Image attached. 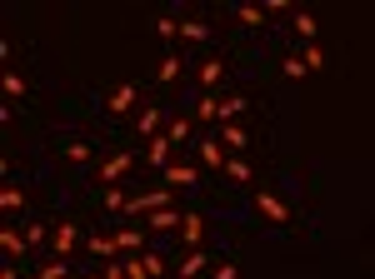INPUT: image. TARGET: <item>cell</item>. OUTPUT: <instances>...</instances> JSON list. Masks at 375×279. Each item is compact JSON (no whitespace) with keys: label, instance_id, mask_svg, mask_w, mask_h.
<instances>
[{"label":"cell","instance_id":"1","mask_svg":"<svg viewBox=\"0 0 375 279\" xmlns=\"http://www.w3.org/2000/svg\"><path fill=\"white\" fill-rule=\"evenodd\" d=\"M111 240H116V254H121V259L145 254V230H135V225H116V230H111Z\"/></svg>","mask_w":375,"mask_h":279},{"label":"cell","instance_id":"2","mask_svg":"<svg viewBox=\"0 0 375 279\" xmlns=\"http://www.w3.org/2000/svg\"><path fill=\"white\" fill-rule=\"evenodd\" d=\"M75 245H80V230L70 225V219H56V235H50V254H56V259H70V254H75Z\"/></svg>","mask_w":375,"mask_h":279},{"label":"cell","instance_id":"3","mask_svg":"<svg viewBox=\"0 0 375 279\" xmlns=\"http://www.w3.org/2000/svg\"><path fill=\"white\" fill-rule=\"evenodd\" d=\"M200 164H210V170H221V175H226L230 150L221 145V135H200Z\"/></svg>","mask_w":375,"mask_h":279},{"label":"cell","instance_id":"4","mask_svg":"<svg viewBox=\"0 0 375 279\" xmlns=\"http://www.w3.org/2000/svg\"><path fill=\"white\" fill-rule=\"evenodd\" d=\"M255 209L271 219V225H290V205H285V200H276L271 190H260V195H255Z\"/></svg>","mask_w":375,"mask_h":279},{"label":"cell","instance_id":"5","mask_svg":"<svg viewBox=\"0 0 375 279\" xmlns=\"http://www.w3.org/2000/svg\"><path fill=\"white\" fill-rule=\"evenodd\" d=\"M0 249H6V259H11V264H20V259H25V249H30V240H25L16 225H0Z\"/></svg>","mask_w":375,"mask_h":279},{"label":"cell","instance_id":"6","mask_svg":"<svg viewBox=\"0 0 375 279\" xmlns=\"http://www.w3.org/2000/svg\"><path fill=\"white\" fill-rule=\"evenodd\" d=\"M145 160L155 164V170H166V164H176V140H171V135H155V140L145 145Z\"/></svg>","mask_w":375,"mask_h":279},{"label":"cell","instance_id":"7","mask_svg":"<svg viewBox=\"0 0 375 279\" xmlns=\"http://www.w3.org/2000/svg\"><path fill=\"white\" fill-rule=\"evenodd\" d=\"M130 170H135V155H130V150H121V155H111V160L100 164V180L111 185V180H125Z\"/></svg>","mask_w":375,"mask_h":279},{"label":"cell","instance_id":"8","mask_svg":"<svg viewBox=\"0 0 375 279\" xmlns=\"http://www.w3.org/2000/svg\"><path fill=\"white\" fill-rule=\"evenodd\" d=\"M205 269H216V264H210V254H205V249H185V259L176 264V274H180V279H200Z\"/></svg>","mask_w":375,"mask_h":279},{"label":"cell","instance_id":"9","mask_svg":"<svg viewBox=\"0 0 375 279\" xmlns=\"http://www.w3.org/2000/svg\"><path fill=\"white\" fill-rule=\"evenodd\" d=\"M160 180H166L171 190H180V185H195L200 170H195V164H180V160H176V164H166V170H160Z\"/></svg>","mask_w":375,"mask_h":279},{"label":"cell","instance_id":"10","mask_svg":"<svg viewBox=\"0 0 375 279\" xmlns=\"http://www.w3.org/2000/svg\"><path fill=\"white\" fill-rule=\"evenodd\" d=\"M180 219H185V214L171 205V209H155V214L145 219V230H155V235H171V230H180Z\"/></svg>","mask_w":375,"mask_h":279},{"label":"cell","instance_id":"11","mask_svg":"<svg viewBox=\"0 0 375 279\" xmlns=\"http://www.w3.org/2000/svg\"><path fill=\"white\" fill-rule=\"evenodd\" d=\"M216 135H221V145H226L230 155H245V145H250L245 125H216Z\"/></svg>","mask_w":375,"mask_h":279},{"label":"cell","instance_id":"12","mask_svg":"<svg viewBox=\"0 0 375 279\" xmlns=\"http://www.w3.org/2000/svg\"><path fill=\"white\" fill-rule=\"evenodd\" d=\"M105 110H111V115H130L135 110V85H116L111 100H105Z\"/></svg>","mask_w":375,"mask_h":279},{"label":"cell","instance_id":"13","mask_svg":"<svg viewBox=\"0 0 375 279\" xmlns=\"http://www.w3.org/2000/svg\"><path fill=\"white\" fill-rule=\"evenodd\" d=\"M290 30H295V35H300L305 45H320V25H315V15H310V11H295Z\"/></svg>","mask_w":375,"mask_h":279},{"label":"cell","instance_id":"14","mask_svg":"<svg viewBox=\"0 0 375 279\" xmlns=\"http://www.w3.org/2000/svg\"><path fill=\"white\" fill-rule=\"evenodd\" d=\"M180 240H185V249H200V240H205V219L200 214H185L180 219Z\"/></svg>","mask_w":375,"mask_h":279},{"label":"cell","instance_id":"15","mask_svg":"<svg viewBox=\"0 0 375 279\" xmlns=\"http://www.w3.org/2000/svg\"><path fill=\"white\" fill-rule=\"evenodd\" d=\"M195 120H200V125H221V100L210 95V90L195 100Z\"/></svg>","mask_w":375,"mask_h":279},{"label":"cell","instance_id":"16","mask_svg":"<svg viewBox=\"0 0 375 279\" xmlns=\"http://www.w3.org/2000/svg\"><path fill=\"white\" fill-rule=\"evenodd\" d=\"M35 279H70V259H56V254L40 259L35 264Z\"/></svg>","mask_w":375,"mask_h":279},{"label":"cell","instance_id":"17","mask_svg":"<svg viewBox=\"0 0 375 279\" xmlns=\"http://www.w3.org/2000/svg\"><path fill=\"white\" fill-rule=\"evenodd\" d=\"M240 115H245V95H226L221 100V125H240Z\"/></svg>","mask_w":375,"mask_h":279},{"label":"cell","instance_id":"18","mask_svg":"<svg viewBox=\"0 0 375 279\" xmlns=\"http://www.w3.org/2000/svg\"><path fill=\"white\" fill-rule=\"evenodd\" d=\"M135 130L145 135V145L155 140V130H160V110H155V105H145V110H140V115H135Z\"/></svg>","mask_w":375,"mask_h":279},{"label":"cell","instance_id":"19","mask_svg":"<svg viewBox=\"0 0 375 279\" xmlns=\"http://www.w3.org/2000/svg\"><path fill=\"white\" fill-rule=\"evenodd\" d=\"M226 180H235V185H250V180H255V170L245 164V155H230V164H226Z\"/></svg>","mask_w":375,"mask_h":279},{"label":"cell","instance_id":"20","mask_svg":"<svg viewBox=\"0 0 375 279\" xmlns=\"http://www.w3.org/2000/svg\"><path fill=\"white\" fill-rule=\"evenodd\" d=\"M205 35H210V25H205V20H180V40H190V45H200Z\"/></svg>","mask_w":375,"mask_h":279},{"label":"cell","instance_id":"21","mask_svg":"<svg viewBox=\"0 0 375 279\" xmlns=\"http://www.w3.org/2000/svg\"><path fill=\"white\" fill-rule=\"evenodd\" d=\"M221 75H226V65H221V60H205V65H200V85H205V90H216V85H221Z\"/></svg>","mask_w":375,"mask_h":279},{"label":"cell","instance_id":"22","mask_svg":"<svg viewBox=\"0 0 375 279\" xmlns=\"http://www.w3.org/2000/svg\"><path fill=\"white\" fill-rule=\"evenodd\" d=\"M20 205H25V195H20L16 185H6V190H0V209H6V214H20Z\"/></svg>","mask_w":375,"mask_h":279},{"label":"cell","instance_id":"23","mask_svg":"<svg viewBox=\"0 0 375 279\" xmlns=\"http://www.w3.org/2000/svg\"><path fill=\"white\" fill-rule=\"evenodd\" d=\"M166 135H171L176 145H190V135H195V125H190V120L180 115V120H171V130H166Z\"/></svg>","mask_w":375,"mask_h":279},{"label":"cell","instance_id":"24","mask_svg":"<svg viewBox=\"0 0 375 279\" xmlns=\"http://www.w3.org/2000/svg\"><path fill=\"white\" fill-rule=\"evenodd\" d=\"M155 35L166 40V45H171V40H180V20H171V15H160V20H155Z\"/></svg>","mask_w":375,"mask_h":279},{"label":"cell","instance_id":"25","mask_svg":"<svg viewBox=\"0 0 375 279\" xmlns=\"http://www.w3.org/2000/svg\"><path fill=\"white\" fill-rule=\"evenodd\" d=\"M90 254H95V259H111V254H116V240H111V235H90Z\"/></svg>","mask_w":375,"mask_h":279},{"label":"cell","instance_id":"26","mask_svg":"<svg viewBox=\"0 0 375 279\" xmlns=\"http://www.w3.org/2000/svg\"><path fill=\"white\" fill-rule=\"evenodd\" d=\"M300 60H305V70H326V50H320V45H305Z\"/></svg>","mask_w":375,"mask_h":279},{"label":"cell","instance_id":"27","mask_svg":"<svg viewBox=\"0 0 375 279\" xmlns=\"http://www.w3.org/2000/svg\"><path fill=\"white\" fill-rule=\"evenodd\" d=\"M240 25H265V6H240Z\"/></svg>","mask_w":375,"mask_h":279},{"label":"cell","instance_id":"28","mask_svg":"<svg viewBox=\"0 0 375 279\" xmlns=\"http://www.w3.org/2000/svg\"><path fill=\"white\" fill-rule=\"evenodd\" d=\"M105 209H116V214H125V209H130V195H125V190H111V195H105Z\"/></svg>","mask_w":375,"mask_h":279},{"label":"cell","instance_id":"29","mask_svg":"<svg viewBox=\"0 0 375 279\" xmlns=\"http://www.w3.org/2000/svg\"><path fill=\"white\" fill-rule=\"evenodd\" d=\"M50 235H56V225H30V230H25L30 245H50Z\"/></svg>","mask_w":375,"mask_h":279},{"label":"cell","instance_id":"30","mask_svg":"<svg viewBox=\"0 0 375 279\" xmlns=\"http://www.w3.org/2000/svg\"><path fill=\"white\" fill-rule=\"evenodd\" d=\"M155 70H160V80H176V75H180V55H166Z\"/></svg>","mask_w":375,"mask_h":279},{"label":"cell","instance_id":"31","mask_svg":"<svg viewBox=\"0 0 375 279\" xmlns=\"http://www.w3.org/2000/svg\"><path fill=\"white\" fill-rule=\"evenodd\" d=\"M140 259H145V269H150V279H160V274H166V259H160L155 249H145Z\"/></svg>","mask_w":375,"mask_h":279},{"label":"cell","instance_id":"32","mask_svg":"<svg viewBox=\"0 0 375 279\" xmlns=\"http://www.w3.org/2000/svg\"><path fill=\"white\" fill-rule=\"evenodd\" d=\"M281 70H285L290 80H305V75H310V70H305V60H300V55H290V60H285Z\"/></svg>","mask_w":375,"mask_h":279},{"label":"cell","instance_id":"33","mask_svg":"<svg viewBox=\"0 0 375 279\" xmlns=\"http://www.w3.org/2000/svg\"><path fill=\"white\" fill-rule=\"evenodd\" d=\"M6 95H11V100H20V95H25V80H20L16 70H6Z\"/></svg>","mask_w":375,"mask_h":279},{"label":"cell","instance_id":"34","mask_svg":"<svg viewBox=\"0 0 375 279\" xmlns=\"http://www.w3.org/2000/svg\"><path fill=\"white\" fill-rule=\"evenodd\" d=\"M121 264H125V274H130V279H150V269H145V259H140V254H135V259H121Z\"/></svg>","mask_w":375,"mask_h":279},{"label":"cell","instance_id":"35","mask_svg":"<svg viewBox=\"0 0 375 279\" xmlns=\"http://www.w3.org/2000/svg\"><path fill=\"white\" fill-rule=\"evenodd\" d=\"M66 160H70V164H85V160H90V145H66Z\"/></svg>","mask_w":375,"mask_h":279},{"label":"cell","instance_id":"36","mask_svg":"<svg viewBox=\"0 0 375 279\" xmlns=\"http://www.w3.org/2000/svg\"><path fill=\"white\" fill-rule=\"evenodd\" d=\"M100 274H105V279H130V274H125V264H121V259H111V264H105V269H100Z\"/></svg>","mask_w":375,"mask_h":279},{"label":"cell","instance_id":"37","mask_svg":"<svg viewBox=\"0 0 375 279\" xmlns=\"http://www.w3.org/2000/svg\"><path fill=\"white\" fill-rule=\"evenodd\" d=\"M210 279H240V269H235V264H216V269H210Z\"/></svg>","mask_w":375,"mask_h":279},{"label":"cell","instance_id":"38","mask_svg":"<svg viewBox=\"0 0 375 279\" xmlns=\"http://www.w3.org/2000/svg\"><path fill=\"white\" fill-rule=\"evenodd\" d=\"M0 279H20V274H16V264H6V274H0Z\"/></svg>","mask_w":375,"mask_h":279},{"label":"cell","instance_id":"39","mask_svg":"<svg viewBox=\"0 0 375 279\" xmlns=\"http://www.w3.org/2000/svg\"><path fill=\"white\" fill-rule=\"evenodd\" d=\"M95 279H105V274H95Z\"/></svg>","mask_w":375,"mask_h":279},{"label":"cell","instance_id":"40","mask_svg":"<svg viewBox=\"0 0 375 279\" xmlns=\"http://www.w3.org/2000/svg\"><path fill=\"white\" fill-rule=\"evenodd\" d=\"M30 279H35V274H30Z\"/></svg>","mask_w":375,"mask_h":279}]
</instances>
